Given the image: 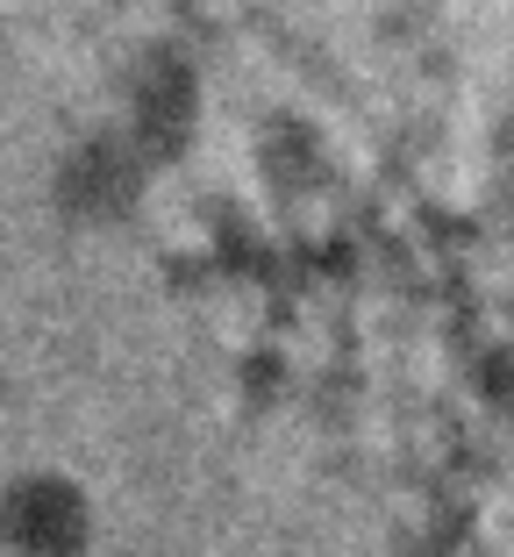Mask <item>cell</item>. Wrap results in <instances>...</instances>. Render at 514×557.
<instances>
[{
    "mask_svg": "<svg viewBox=\"0 0 514 557\" xmlns=\"http://www.w3.org/2000/svg\"><path fill=\"white\" fill-rule=\"evenodd\" d=\"M0 529H8L15 557H86L93 550V500L65 472H29L8 486Z\"/></svg>",
    "mask_w": 514,
    "mask_h": 557,
    "instance_id": "6da1fadb",
    "label": "cell"
}]
</instances>
